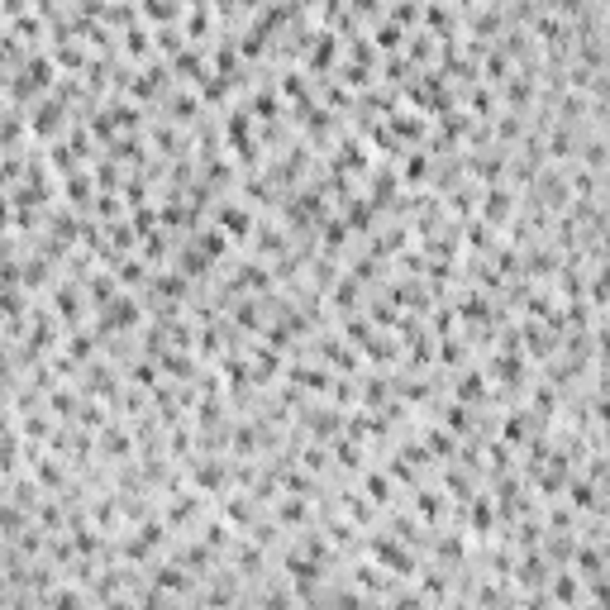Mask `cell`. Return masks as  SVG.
Wrapping results in <instances>:
<instances>
[{
  "label": "cell",
  "mask_w": 610,
  "mask_h": 610,
  "mask_svg": "<svg viewBox=\"0 0 610 610\" xmlns=\"http://www.w3.org/2000/svg\"><path fill=\"white\" fill-rule=\"evenodd\" d=\"M367 487H372V501H387V491H391V482H387V477H377V472L367 477Z\"/></svg>",
  "instance_id": "cell-3"
},
{
  "label": "cell",
  "mask_w": 610,
  "mask_h": 610,
  "mask_svg": "<svg viewBox=\"0 0 610 610\" xmlns=\"http://www.w3.org/2000/svg\"><path fill=\"white\" fill-rule=\"evenodd\" d=\"M506 210H510V196H506V191H491V196H487V215H496V219H501Z\"/></svg>",
  "instance_id": "cell-2"
},
{
  "label": "cell",
  "mask_w": 610,
  "mask_h": 610,
  "mask_svg": "<svg viewBox=\"0 0 610 610\" xmlns=\"http://www.w3.org/2000/svg\"><path fill=\"white\" fill-rule=\"evenodd\" d=\"M553 596H558V601H582V591H577V577H558Z\"/></svg>",
  "instance_id": "cell-1"
}]
</instances>
